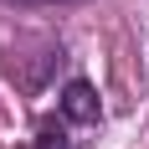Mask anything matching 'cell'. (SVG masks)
Returning a JSON list of instances; mask_svg holds the SVG:
<instances>
[{
  "label": "cell",
  "mask_w": 149,
  "mask_h": 149,
  "mask_svg": "<svg viewBox=\"0 0 149 149\" xmlns=\"http://www.w3.org/2000/svg\"><path fill=\"white\" fill-rule=\"evenodd\" d=\"M62 123H77V129H93V123L103 118V108H98V93L88 88V82H67V93H62Z\"/></svg>",
  "instance_id": "cell-1"
},
{
  "label": "cell",
  "mask_w": 149,
  "mask_h": 149,
  "mask_svg": "<svg viewBox=\"0 0 149 149\" xmlns=\"http://www.w3.org/2000/svg\"><path fill=\"white\" fill-rule=\"evenodd\" d=\"M26 149H72V139H67V123L62 118H46L36 134H31V144Z\"/></svg>",
  "instance_id": "cell-2"
},
{
  "label": "cell",
  "mask_w": 149,
  "mask_h": 149,
  "mask_svg": "<svg viewBox=\"0 0 149 149\" xmlns=\"http://www.w3.org/2000/svg\"><path fill=\"white\" fill-rule=\"evenodd\" d=\"M10 5H52V0H10Z\"/></svg>",
  "instance_id": "cell-3"
}]
</instances>
